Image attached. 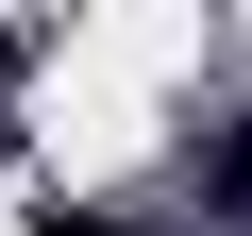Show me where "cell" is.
I'll use <instances>...</instances> for the list:
<instances>
[{
	"instance_id": "obj_1",
	"label": "cell",
	"mask_w": 252,
	"mask_h": 236,
	"mask_svg": "<svg viewBox=\"0 0 252 236\" xmlns=\"http://www.w3.org/2000/svg\"><path fill=\"white\" fill-rule=\"evenodd\" d=\"M51 236H135V219H101V202H84V219H67V202H51Z\"/></svg>"
}]
</instances>
